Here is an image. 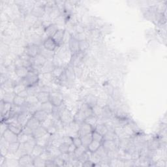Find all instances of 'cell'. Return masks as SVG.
<instances>
[{"instance_id":"6da1fadb","label":"cell","mask_w":167,"mask_h":167,"mask_svg":"<svg viewBox=\"0 0 167 167\" xmlns=\"http://www.w3.org/2000/svg\"><path fill=\"white\" fill-rule=\"evenodd\" d=\"M20 81L27 87L37 84L39 82V73L37 71L31 69L29 71L26 77L20 78Z\"/></svg>"},{"instance_id":"7a4b0ae2","label":"cell","mask_w":167,"mask_h":167,"mask_svg":"<svg viewBox=\"0 0 167 167\" xmlns=\"http://www.w3.org/2000/svg\"><path fill=\"white\" fill-rule=\"evenodd\" d=\"M60 113L59 118L61 121L64 124L68 125L69 123L73 122L74 120V116L72 114V112L65 106L63 107V105L59 106Z\"/></svg>"},{"instance_id":"3957f363","label":"cell","mask_w":167,"mask_h":167,"mask_svg":"<svg viewBox=\"0 0 167 167\" xmlns=\"http://www.w3.org/2000/svg\"><path fill=\"white\" fill-rule=\"evenodd\" d=\"M50 101L54 106H60L63 103V95L58 91H53L50 94Z\"/></svg>"},{"instance_id":"277c9868","label":"cell","mask_w":167,"mask_h":167,"mask_svg":"<svg viewBox=\"0 0 167 167\" xmlns=\"http://www.w3.org/2000/svg\"><path fill=\"white\" fill-rule=\"evenodd\" d=\"M39 45L31 43L24 48V53L31 57H35L39 54Z\"/></svg>"},{"instance_id":"5b68a950","label":"cell","mask_w":167,"mask_h":167,"mask_svg":"<svg viewBox=\"0 0 167 167\" xmlns=\"http://www.w3.org/2000/svg\"><path fill=\"white\" fill-rule=\"evenodd\" d=\"M19 165L21 167L33 166V157L29 154L20 157L19 159Z\"/></svg>"},{"instance_id":"8992f818","label":"cell","mask_w":167,"mask_h":167,"mask_svg":"<svg viewBox=\"0 0 167 167\" xmlns=\"http://www.w3.org/2000/svg\"><path fill=\"white\" fill-rule=\"evenodd\" d=\"M33 114L30 112H21L17 116V121L22 125V127L26 126L29 120L31 119Z\"/></svg>"},{"instance_id":"52a82bcc","label":"cell","mask_w":167,"mask_h":167,"mask_svg":"<svg viewBox=\"0 0 167 167\" xmlns=\"http://www.w3.org/2000/svg\"><path fill=\"white\" fill-rule=\"evenodd\" d=\"M13 104L9 103H5L3 100H1V115H2V121H3L6 117L9 114Z\"/></svg>"},{"instance_id":"ba28073f","label":"cell","mask_w":167,"mask_h":167,"mask_svg":"<svg viewBox=\"0 0 167 167\" xmlns=\"http://www.w3.org/2000/svg\"><path fill=\"white\" fill-rule=\"evenodd\" d=\"M31 13L33 16H35V17L37 18L42 17L45 13V5H40L36 3Z\"/></svg>"},{"instance_id":"9c48e42d","label":"cell","mask_w":167,"mask_h":167,"mask_svg":"<svg viewBox=\"0 0 167 167\" xmlns=\"http://www.w3.org/2000/svg\"><path fill=\"white\" fill-rule=\"evenodd\" d=\"M68 46H69V48L70 51L71 52L72 56L74 55V54H77L80 52L79 41L73 36L69 42Z\"/></svg>"},{"instance_id":"30bf717a","label":"cell","mask_w":167,"mask_h":167,"mask_svg":"<svg viewBox=\"0 0 167 167\" xmlns=\"http://www.w3.org/2000/svg\"><path fill=\"white\" fill-rule=\"evenodd\" d=\"M117 141L118 140H103L102 142V146L105 148L107 152L116 151V150H117V148L118 146V144L117 143Z\"/></svg>"},{"instance_id":"8fae6325","label":"cell","mask_w":167,"mask_h":167,"mask_svg":"<svg viewBox=\"0 0 167 167\" xmlns=\"http://www.w3.org/2000/svg\"><path fill=\"white\" fill-rule=\"evenodd\" d=\"M93 131H94V128L91 127L90 125L84 122L80 124L79 130L78 131V136L80 137L85 135L89 134V133L92 132Z\"/></svg>"},{"instance_id":"7c38bea8","label":"cell","mask_w":167,"mask_h":167,"mask_svg":"<svg viewBox=\"0 0 167 167\" xmlns=\"http://www.w3.org/2000/svg\"><path fill=\"white\" fill-rule=\"evenodd\" d=\"M43 46L44 48L48 51L55 52L56 48L58 47L56 42L54 40V39L52 37H48L45 39L43 43Z\"/></svg>"},{"instance_id":"4fadbf2b","label":"cell","mask_w":167,"mask_h":167,"mask_svg":"<svg viewBox=\"0 0 167 167\" xmlns=\"http://www.w3.org/2000/svg\"><path fill=\"white\" fill-rule=\"evenodd\" d=\"M65 29H60L58 30L56 34L52 37L54 40L56 42V43L58 46V47H60L63 45V39L65 36Z\"/></svg>"},{"instance_id":"5bb4252c","label":"cell","mask_w":167,"mask_h":167,"mask_svg":"<svg viewBox=\"0 0 167 167\" xmlns=\"http://www.w3.org/2000/svg\"><path fill=\"white\" fill-rule=\"evenodd\" d=\"M51 135L47 133V134L45 135V136L36 139V144L46 149L50 145V144H51Z\"/></svg>"},{"instance_id":"9a60e30c","label":"cell","mask_w":167,"mask_h":167,"mask_svg":"<svg viewBox=\"0 0 167 167\" xmlns=\"http://www.w3.org/2000/svg\"><path fill=\"white\" fill-rule=\"evenodd\" d=\"M39 54H40L42 56H43L47 60H49V61L53 60L54 57H55L54 52L48 51V50L44 48L43 45H42V46H39Z\"/></svg>"},{"instance_id":"2e32d148","label":"cell","mask_w":167,"mask_h":167,"mask_svg":"<svg viewBox=\"0 0 167 167\" xmlns=\"http://www.w3.org/2000/svg\"><path fill=\"white\" fill-rule=\"evenodd\" d=\"M65 74L67 78V80L72 83L75 78H76V76H75V73H74V67L69 64L66 67V68H65Z\"/></svg>"},{"instance_id":"e0dca14e","label":"cell","mask_w":167,"mask_h":167,"mask_svg":"<svg viewBox=\"0 0 167 167\" xmlns=\"http://www.w3.org/2000/svg\"><path fill=\"white\" fill-rule=\"evenodd\" d=\"M1 137H3L9 143H12L18 141V135L15 134L9 129L7 130Z\"/></svg>"},{"instance_id":"ac0fdd59","label":"cell","mask_w":167,"mask_h":167,"mask_svg":"<svg viewBox=\"0 0 167 167\" xmlns=\"http://www.w3.org/2000/svg\"><path fill=\"white\" fill-rule=\"evenodd\" d=\"M55 66L54 65L52 61L47 60V62L43 65V66L39 69V74H45V73H51L53 71Z\"/></svg>"},{"instance_id":"d6986e66","label":"cell","mask_w":167,"mask_h":167,"mask_svg":"<svg viewBox=\"0 0 167 167\" xmlns=\"http://www.w3.org/2000/svg\"><path fill=\"white\" fill-rule=\"evenodd\" d=\"M14 73L19 78H24L26 77V76L29 73V69L24 66H16L14 69Z\"/></svg>"},{"instance_id":"ffe728a7","label":"cell","mask_w":167,"mask_h":167,"mask_svg":"<svg viewBox=\"0 0 167 167\" xmlns=\"http://www.w3.org/2000/svg\"><path fill=\"white\" fill-rule=\"evenodd\" d=\"M60 30L56 24H51L45 30V33L47 37H52L56 33Z\"/></svg>"},{"instance_id":"44dd1931","label":"cell","mask_w":167,"mask_h":167,"mask_svg":"<svg viewBox=\"0 0 167 167\" xmlns=\"http://www.w3.org/2000/svg\"><path fill=\"white\" fill-rule=\"evenodd\" d=\"M16 167V166H20L19 165V159L16 157H6V160L4 164L2 167Z\"/></svg>"},{"instance_id":"7402d4cb","label":"cell","mask_w":167,"mask_h":167,"mask_svg":"<svg viewBox=\"0 0 167 167\" xmlns=\"http://www.w3.org/2000/svg\"><path fill=\"white\" fill-rule=\"evenodd\" d=\"M48 133L47 130L46 128H45L43 126H39V127H37V129H35V130L33 131V137H34V138L36 140L37 138H39L45 136V135H46Z\"/></svg>"},{"instance_id":"603a6c76","label":"cell","mask_w":167,"mask_h":167,"mask_svg":"<svg viewBox=\"0 0 167 167\" xmlns=\"http://www.w3.org/2000/svg\"><path fill=\"white\" fill-rule=\"evenodd\" d=\"M147 147L149 150H157L161 147V143L157 138H153L147 143Z\"/></svg>"},{"instance_id":"cb8c5ba5","label":"cell","mask_w":167,"mask_h":167,"mask_svg":"<svg viewBox=\"0 0 167 167\" xmlns=\"http://www.w3.org/2000/svg\"><path fill=\"white\" fill-rule=\"evenodd\" d=\"M82 52H79L77 54L73 55L71 59V63L70 64L72 65L73 67H78L80 66L81 64V62L82 61Z\"/></svg>"},{"instance_id":"d4e9b609","label":"cell","mask_w":167,"mask_h":167,"mask_svg":"<svg viewBox=\"0 0 167 167\" xmlns=\"http://www.w3.org/2000/svg\"><path fill=\"white\" fill-rule=\"evenodd\" d=\"M36 96L39 102L41 104L50 101V93L46 92V91H40L36 95Z\"/></svg>"},{"instance_id":"484cf974","label":"cell","mask_w":167,"mask_h":167,"mask_svg":"<svg viewBox=\"0 0 167 167\" xmlns=\"http://www.w3.org/2000/svg\"><path fill=\"white\" fill-rule=\"evenodd\" d=\"M49 115L50 114H47L46 112H45L43 110H39L33 114V116L35 117V118L37 120H39L41 123L42 122H43L46 119L48 118V117L49 116Z\"/></svg>"},{"instance_id":"4316f807","label":"cell","mask_w":167,"mask_h":167,"mask_svg":"<svg viewBox=\"0 0 167 167\" xmlns=\"http://www.w3.org/2000/svg\"><path fill=\"white\" fill-rule=\"evenodd\" d=\"M20 143H19V141L14 142V143H10L9 146V148H8V150H9V153H8L7 155H13L14 157H15V154L19 150V149L20 148Z\"/></svg>"},{"instance_id":"83f0119b","label":"cell","mask_w":167,"mask_h":167,"mask_svg":"<svg viewBox=\"0 0 167 167\" xmlns=\"http://www.w3.org/2000/svg\"><path fill=\"white\" fill-rule=\"evenodd\" d=\"M98 99L93 95H88L84 98V103L88 105L91 108H93L97 105Z\"/></svg>"},{"instance_id":"f1b7e54d","label":"cell","mask_w":167,"mask_h":167,"mask_svg":"<svg viewBox=\"0 0 167 167\" xmlns=\"http://www.w3.org/2000/svg\"><path fill=\"white\" fill-rule=\"evenodd\" d=\"M86 118H87V116H86V114L84 113V112L81 109V108H80L78 111L77 112V114L74 115V121L77 122L79 124H81V123L84 122Z\"/></svg>"},{"instance_id":"f546056e","label":"cell","mask_w":167,"mask_h":167,"mask_svg":"<svg viewBox=\"0 0 167 167\" xmlns=\"http://www.w3.org/2000/svg\"><path fill=\"white\" fill-rule=\"evenodd\" d=\"M28 88V87L24 84H22L20 80L16 82L15 84V85L14 86V88H13V92L16 94V95H19V94L22 93V91L26 90Z\"/></svg>"},{"instance_id":"4dcf8cb0","label":"cell","mask_w":167,"mask_h":167,"mask_svg":"<svg viewBox=\"0 0 167 167\" xmlns=\"http://www.w3.org/2000/svg\"><path fill=\"white\" fill-rule=\"evenodd\" d=\"M35 138L33 137V135L26 134V133H24L23 132L18 135V141L20 143H26L27 142Z\"/></svg>"},{"instance_id":"1f68e13d","label":"cell","mask_w":167,"mask_h":167,"mask_svg":"<svg viewBox=\"0 0 167 167\" xmlns=\"http://www.w3.org/2000/svg\"><path fill=\"white\" fill-rule=\"evenodd\" d=\"M40 125H41L40 122L39 120H37L35 118V117L32 116L31 118V119L28 122L26 126L33 131V130H35V129H37V127H39V126H40Z\"/></svg>"},{"instance_id":"d6a6232c","label":"cell","mask_w":167,"mask_h":167,"mask_svg":"<svg viewBox=\"0 0 167 167\" xmlns=\"http://www.w3.org/2000/svg\"><path fill=\"white\" fill-rule=\"evenodd\" d=\"M23 144L25 148V149H26V151L27 152V154L31 155L33 149V148H34V146L36 145V140L33 139L30 140L26 143H23Z\"/></svg>"},{"instance_id":"836d02e7","label":"cell","mask_w":167,"mask_h":167,"mask_svg":"<svg viewBox=\"0 0 167 167\" xmlns=\"http://www.w3.org/2000/svg\"><path fill=\"white\" fill-rule=\"evenodd\" d=\"M54 106L51 103V101H48L45 103H42L40 106V110L45 111L48 114H51L54 110Z\"/></svg>"},{"instance_id":"e575fe53","label":"cell","mask_w":167,"mask_h":167,"mask_svg":"<svg viewBox=\"0 0 167 167\" xmlns=\"http://www.w3.org/2000/svg\"><path fill=\"white\" fill-rule=\"evenodd\" d=\"M94 131L99 133L100 135H101L102 136H104L106 133L108 132V129L106 127V125L105 123H97L96 125V126L94 127Z\"/></svg>"},{"instance_id":"d590c367","label":"cell","mask_w":167,"mask_h":167,"mask_svg":"<svg viewBox=\"0 0 167 167\" xmlns=\"http://www.w3.org/2000/svg\"><path fill=\"white\" fill-rule=\"evenodd\" d=\"M102 143L93 140L88 146V150L91 153H95L97 151V149L101 146Z\"/></svg>"},{"instance_id":"8d00e7d4","label":"cell","mask_w":167,"mask_h":167,"mask_svg":"<svg viewBox=\"0 0 167 167\" xmlns=\"http://www.w3.org/2000/svg\"><path fill=\"white\" fill-rule=\"evenodd\" d=\"M45 148L42 147V146L36 144V145L34 146V148H33V149L31 155L33 158L40 156V155L43 154V152L45 151Z\"/></svg>"},{"instance_id":"74e56055","label":"cell","mask_w":167,"mask_h":167,"mask_svg":"<svg viewBox=\"0 0 167 167\" xmlns=\"http://www.w3.org/2000/svg\"><path fill=\"white\" fill-rule=\"evenodd\" d=\"M119 138L116 135L114 131H108V132L103 136V140H118Z\"/></svg>"},{"instance_id":"f35d334b","label":"cell","mask_w":167,"mask_h":167,"mask_svg":"<svg viewBox=\"0 0 167 167\" xmlns=\"http://www.w3.org/2000/svg\"><path fill=\"white\" fill-rule=\"evenodd\" d=\"M98 121V118L95 115H91L86 118L84 122L90 125L91 127H92L94 129V127L96 126V125L97 124Z\"/></svg>"},{"instance_id":"ab89813d","label":"cell","mask_w":167,"mask_h":167,"mask_svg":"<svg viewBox=\"0 0 167 167\" xmlns=\"http://www.w3.org/2000/svg\"><path fill=\"white\" fill-rule=\"evenodd\" d=\"M15 96H16V94L14 92H5L2 99L1 100H3L5 103H9L13 104L14 99Z\"/></svg>"},{"instance_id":"60d3db41","label":"cell","mask_w":167,"mask_h":167,"mask_svg":"<svg viewBox=\"0 0 167 167\" xmlns=\"http://www.w3.org/2000/svg\"><path fill=\"white\" fill-rule=\"evenodd\" d=\"M64 71H65V68H63V67H55V68L52 72V74L54 79L57 80L63 74Z\"/></svg>"},{"instance_id":"b9f144b4","label":"cell","mask_w":167,"mask_h":167,"mask_svg":"<svg viewBox=\"0 0 167 167\" xmlns=\"http://www.w3.org/2000/svg\"><path fill=\"white\" fill-rule=\"evenodd\" d=\"M80 138H81L82 145L87 147V148L89 146V144L91 143V142L93 141L92 135H91V133H89V134L82 136V137H80Z\"/></svg>"},{"instance_id":"7bdbcfd3","label":"cell","mask_w":167,"mask_h":167,"mask_svg":"<svg viewBox=\"0 0 167 167\" xmlns=\"http://www.w3.org/2000/svg\"><path fill=\"white\" fill-rule=\"evenodd\" d=\"M89 46V42L86 39L79 40L80 52H82V53L85 52L87 51V50L88 49Z\"/></svg>"},{"instance_id":"ee69618b","label":"cell","mask_w":167,"mask_h":167,"mask_svg":"<svg viewBox=\"0 0 167 167\" xmlns=\"http://www.w3.org/2000/svg\"><path fill=\"white\" fill-rule=\"evenodd\" d=\"M25 104H26V98L22 97L18 95H16L14 99L13 105L16 106H22Z\"/></svg>"},{"instance_id":"f6af8a7d","label":"cell","mask_w":167,"mask_h":167,"mask_svg":"<svg viewBox=\"0 0 167 167\" xmlns=\"http://www.w3.org/2000/svg\"><path fill=\"white\" fill-rule=\"evenodd\" d=\"M45 161L40 156L33 158V166L44 167L45 166Z\"/></svg>"},{"instance_id":"bcb514c9","label":"cell","mask_w":167,"mask_h":167,"mask_svg":"<svg viewBox=\"0 0 167 167\" xmlns=\"http://www.w3.org/2000/svg\"><path fill=\"white\" fill-rule=\"evenodd\" d=\"M88 151V148L82 145L80 147H78L75 149V152L74 153L75 157H76L77 159L78 157H80L82 154H84L85 152H86Z\"/></svg>"},{"instance_id":"7dc6e473","label":"cell","mask_w":167,"mask_h":167,"mask_svg":"<svg viewBox=\"0 0 167 167\" xmlns=\"http://www.w3.org/2000/svg\"><path fill=\"white\" fill-rule=\"evenodd\" d=\"M39 103L36 95H29L26 98V103L28 105H35Z\"/></svg>"},{"instance_id":"c3c4849f","label":"cell","mask_w":167,"mask_h":167,"mask_svg":"<svg viewBox=\"0 0 167 167\" xmlns=\"http://www.w3.org/2000/svg\"><path fill=\"white\" fill-rule=\"evenodd\" d=\"M122 96V93L121 90L119 88H114L113 90V92L111 95V97L112 98V99L115 101H118L119 100H120V99L121 98Z\"/></svg>"},{"instance_id":"681fc988","label":"cell","mask_w":167,"mask_h":167,"mask_svg":"<svg viewBox=\"0 0 167 167\" xmlns=\"http://www.w3.org/2000/svg\"><path fill=\"white\" fill-rule=\"evenodd\" d=\"M93 110V114L97 116L99 118V117L103 116V108L99 105H95L92 108Z\"/></svg>"},{"instance_id":"f907efd6","label":"cell","mask_w":167,"mask_h":167,"mask_svg":"<svg viewBox=\"0 0 167 167\" xmlns=\"http://www.w3.org/2000/svg\"><path fill=\"white\" fill-rule=\"evenodd\" d=\"M40 157L43 158L45 161H48V160H54V159L55 158L52 155V154L46 149H45V151L43 152V154L40 155Z\"/></svg>"},{"instance_id":"816d5d0a","label":"cell","mask_w":167,"mask_h":167,"mask_svg":"<svg viewBox=\"0 0 167 167\" xmlns=\"http://www.w3.org/2000/svg\"><path fill=\"white\" fill-rule=\"evenodd\" d=\"M90 156H91V152H89L88 150L86 152H85L84 154H82L80 157L78 158V160L83 164L84 163H85L86 161L90 159Z\"/></svg>"},{"instance_id":"f5cc1de1","label":"cell","mask_w":167,"mask_h":167,"mask_svg":"<svg viewBox=\"0 0 167 167\" xmlns=\"http://www.w3.org/2000/svg\"><path fill=\"white\" fill-rule=\"evenodd\" d=\"M91 135H92L93 140L99 142V143H102V142L103 141V136H102L101 135H100L99 133H98L97 132H96L94 130L92 132H91Z\"/></svg>"},{"instance_id":"db71d44e","label":"cell","mask_w":167,"mask_h":167,"mask_svg":"<svg viewBox=\"0 0 167 167\" xmlns=\"http://www.w3.org/2000/svg\"><path fill=\"white\" fill-rule=\"evenodd\" d=\"M54 161L56 165V166H65V162L63 159L60 157L58 156L54 159Z\"/></svg>"},{"instance_id":"11a10c76","label":"cell","mask_w":167,"mask_h":167,"mask_svg":"<svg viewBox=\"0 0 167 167\" xmlns=\"http://www.w3.org/2000/svg\"><path fill=\"white\" fill-rule=\"evenodd\" d=\"M73 138L70 137V136H69V135L62 137V143L68 145V146H70L71 144H73Z\"/></svg>"},{"instance_id":"9f6ffc18","label":"cell","mask_w":167,"mask_h":167,"mask_svg":"<svg viewBox=\"0 0 167 167\" xmlns=\"http://www.w3.org/2000/svg\"><path fill=\"white\" fill-rule=\"evenodd\" d=\"M47 130V132L49 135H54L55 134H56V133H57V127H56V125L54 124L52 125H51V127H49L46 129Z\"/></svg>"},{"instance_id":"6f0895ef","label":"cell","mask_w":167,"mask_h":167,"mask_svg":"<svg viewBox=\"0 0 167 167\" xmlns=\"http://www.w3.org/2000/svg\"><path fill=\"white\" fill-rule=\"evenodd\" d=\"M9 129V124L5 121H2L1 123V128H0V132H1V136L3 135V133Z\"/></svg>"},{"instance_id":"680465c9","label":"cell","mask_w":167,"mask_h":167,"mask_svg":"<svg viewBox=\"0 0 167 167\" xmlns=\"http://www.w3.org/2000/svg\"><path fill=\"white\" fill-rule=\"evenodd\" d=\"M73 144L76 146L77 148L80 147L82 145V140H81V138L80 137H73Z\"/></svg>"},{"instance_id":"91938a15","label":"cell","mask_w":167,"mask_h":167,"mask_svg":"<svg viewBox=\"0 0 167 167\" xmlns=\"http://www.w3.org/2000/svg\"><path fill=\"white\" fill-rule=\"evenodd\" d=\"M69 146L68 145H67L65 144L62 143L60 147H59V149L60 151L62 154H65V153H68V149H69Z\"/></svg>"},{"instance_id":"94428289","label":"cell","mask_w":167,"mask_h":167,"mask_svg":"<svg viewBox=\"0 0 167 167\" xmlns=\"http://www.w3.org/2000/svg\"><path fill=\"white\" fill-rule=\"evenodd\" d=\"M74 73H75V76H76V77L80 78L82 74V70L80 67V66L74 67Z\"/></svg>"},{"instance_id":"6125c7cd","label":"cell","mask_w":167,"mask_h":167,"mask_svg":"<svg viewBox=\"0 0 167 167\" xmlns=\"http://www.w3.org/2000/svg\"><path fill=\"white\" fill-rule=\"evenodd\" d=\"M0 152H1V155L6 157L9 153V150H8V148L3 146H0Z\"/></svg>"},{"instance_id":"be15d7a7","label":"cell","mask_w":167,"mask_h":167,"mask_svg":"<svg viewBox=\"0 0 167 167\" xmlns=\"http://www.w3.org/2000/svg\"><path fill=\"white\" fill-rule=\"evenodd\" d=\"M56 166L54 160H48L45 162V167H55Z\"/></svg>"},{"instance_id":"e7e4bbea","label":"cell","mask_w":167,"mask_h":167,"mask_svg":"<svg viewBox=\"0 0 167 167\" xmlns=\"http://www.w3.org/2000/svg\"><path fill=\"white\" fill-rule=\"evenodd\" d=\"M95 166V163L91 160H88L82 164V166Z\"/></svg>"},{"instance_id":"03108f58","label":"cell","mask_w":167,"mask_h":167,"mask_svg":"<svg viewBox=\"0 0 167 167\" xmlns=\"http://www.w3.org/2000/svg\"><path fill=\"white\" fill-rule=\"evenodd\" d=\"M77 147L75 146L73 144H71L69 146V149H68V153L69 154H74V152H75V149H76Z\"/></svg>"},{"instance_id":"003e7915","label":"cell","mask_w":167,"mask_h":167,"mask_svg":"<svg viewBox=\"0 0 167 167\" xmlns=\"http://www.w3.org/2000/svg\"><path fill=\"white\" fill-rule=\"evenodd\" d=\"M6 160V157L3 155H0V167H2Z\"/></svg>"}]
</instances>
